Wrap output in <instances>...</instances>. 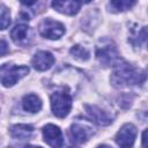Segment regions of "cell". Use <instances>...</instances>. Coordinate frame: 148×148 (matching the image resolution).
Instances as JSON below:
<instances>
[{
	"instance_id": "cell-1",
	"label": "cell",
	"mask_w": 148,
	"mask_h": 148,
	"mask_svg": "<svg viewBox=\"0 0 148 148\" xmlns=\"http://www.w3.org/2000/svg\"><path fill=\"white\" fill-rule=\"evenodd\" d=\"M145 80L146 74L141 69H138L126 62L116 64V67L111 75V81L116 87L141 84Z\"/></svg>"
},
{
	"instance_id": "cell-2",
	"label": "cell",
	"mask_w": 148,
	"mask_h": 148,
	"mask_svg": "<svg viewBox=\"0 0 148 148\" xmlns=\"http://www.w3.org/2000/svg\"><path fill=\"white\" fill-rule=\"evenodd\" d=\"M72 108V97L65 90H57L51 95V109L54 116L66 117Z\"/></svg>"
},
{
	"instance_id": "cell-3",
	"label": "cell",
	"mask_w": 148,
	"mask_h": 148,
	"mask_svg": "<svg viewBox=\"0 0 148 148\" xmlns=\"http://www.w3.org/2000/svg\"><path fill=\"white\" fill-rule=\"evenodd\" d=\"M29 73L27 66H12L5 64L1 66V83L3 87H13L20 79Z\"/></svg>"
},
{
	"instance_id": "cell-4",
	"label": "cell",
	"mask_w": 148,
	"mask_h": 148,
	"mask_svg": "<svg viewBox=\"0 0 148 148\" xmlns=\"http://www.w3.org/2000/svg\"><path fill=\"white\" fill-rule=\"evenodd\" d=\"M39 34L49 39H58L65 34V27L58 21L45 18L39 24Z\"/></svg>"
},
{
	"instance_id": "cell-5",
	"label": "cell",
	"mask_w": 148,
	"mask_h": 148,
	"mask_svg": "<svg viewBox=\"0 0 148 148\" xmlns=\"http://www.w3.org/2000/svg\"><path fill=\"white\" fill-rule=\"evenodd\" d=\"M136 136V127L133 124H125L116 134V142L120 147H131L134 143Z\"/></svg>"
},
{
	"instance_id": "cell-6",
	"label": "cell",
	"mask_w": 148,
	"mask_h": 148,
	"mask_svg": "<svg viewBox=\"0 0 148 148\" xmlns=\"http://www.w3.org/2000/svg\"><path fill=\"white\" fill-rule=\"evenodd\" d=\"M96 57H97L98 61L104 66L116 65V62L119 60L118 52H117L116 47L110 44L98 47L96 51Z\"/></svg>"
},
{
	"instance_id": "cell-7",
	"label": "cell",
	"mask_w": 148,
	"mask_h": 148,
	"mask_svg": "<svg viewBox=\"0 0 148 148\" xmlns=\"http://www.w3.org/2000/svg\"><path fill=\"white\" fill-rule=\"evenodd\" d=\"M91 127L83 125L81 123H74L69 128V135L73 143H83L91 136Z\"/></svg>"
},
{
	"instance_id": "cell-8",
	"label": "cell",
	"mask_w": 148,
	"mask_h": 148,
	"mask_svg": "<svg viewBox=\"0 0 148 148\" xmlns=\"http://www.w3.org/2000/svg\"><path fill=\"white\" fill-rule=\"evenodd\" d=\"M43 136L44 141L52 147H61L62 146V134L58 126L53 124H49L43 127Z\"/></svg>"
},
{
	"instance_id": "cell-9",
	"label": "cell",
	"mask_w": 148,
	"mask_h": 148,
	"mask_svg": "<svg viewBox=\"0 0 148 148\" xmlns=\"http://www.w3.org/2000/svg\"><path fill=\"white\" fill-rule=\"evenodd\" d=\"M84 109H86V112H87L88 117L95 124L101 125V126H106V125L111 124L112 118L104 110H102V109H99L95 105H84Z\"/></svg>"
},
{
	"instance_id": "cell-10",
	"label": "cell",
	"mask_w": 148,
	"mask_h": 148,
	"mask_svg": "<svg viewBox=\"0 0 148 148\" xmlns=\"http://www.w3.org/2000/svg\"><path fill=\"white\" fill-rule=\"evenodd\" d=\"M54 62V57L52 56V53L47 52V51H39L37 52L32 60H31V65L36 71L43 72V71H47L52 67Z\"/></svg>"
},
{
	"instance_id": "cell-11",
	"label": "cell",
	"mask_w": 148,
	"mask_h": 148,
	"mask_svg": "<svg viewBox=\"0 0 148 148\" xmlns=\"http://www.w3.org/2000/svg\"><path fill=\"white\" fill-rule=\"evenodd\" d=\"M80 5L77 0H52V7L66 15H75L80 10Z\"/></svg>"
},
{
	"instance_id": "cell-12",
	"label": "cell",
	"mask_w": 148,
	"mask_h": 148,
	"mask_svg": "<svg viewBox=\"0 0 148 148\" xmlns=\"http://www.w3.org/2000/svg\"><path fill=\"white\" fill-rule=\"evenodd\" d=\"M34 127L25 124H18L10 127V135L17 140H27L31 136Z\"/></svg>"
},
{
	"instance_id": "cell-13",
	"label": "cell",
	"mask_w": 148,
	"mask_h": 148,
	"mask_svg": "<svg viewBox=\"0 0 148 148\" xmlns=\"http://www.w3.org/2000/svg\"><path fill=\"white\" fill-rule=\"evenodd\" d=\"M22 106L25 111L31 112V113H36L42 109V101L38 96H36L34 94H29V95H25L23 97Z\"/></svg>"
},
{
	"instance_id": "cell-14",
	"label": "cell",
	"mask_w": 148,
	"mask_h": 148,
	"mask_svg": "<svg viewBox=\"0 0 148 148\" xmlns=\"http://www.w3.org/2000/svg\"><path fill=\"white\" fill-rule=\"evenodd\" d=\"M28 32H29V27L28 25H25V24H17V25H15L12 29L10 37H12L14 43L21 44V43H23L27 39Z\"/></svg>"
},
{
	"instance_id": "cell-15",
	"label": "cell",
	"mask_w": 148,
	"mask_h": 148,
	"mask_svg": "<svg viewBox=\"0 0 148 148\" xmlns=\"http://www.w3.org/2000/svg\"><path fill=\"white\" fill-rule=\"evenodd\" d=\"M71 54H72L75 59L81 60V61H86V60H88V59L90 58L89 51H88L86 47L81 46V45H75V46H73V47L71 49Z\"/></svg>"
},
{
	"instance_id": "cell-16",
	"label": "cell",
	"mask_w": 148,
	"mask_h": 148,
	"mask_svg": "<svg viewBox=\"0 0 148 148\" xmlns=\"http://www.w3.org/2000/svg\"><path fill=\"white\" fill-rule=\"evenodd\" d=\"M136 0H111V6L118 12H124L134 6Z\"/></svg>"
},
{
	"instance_id": "cell-17",
	"label": "cell",
	"mask_w": 148,
	"mask_h": 148,
	"mask_svg": "<svg viewBox=\"0 0 148 148\" xmlns=\"http://www.w3.org/2000/svg\"><path fill=\"white\" fill-rule=\"evenodd\" d=\"M0 24H1V30H5L9 24H10V14L9 10L2 5L1 6V16H0Z\"/></svg>"
},
{
	"instance_id": "cell-18",
	"label": "cell",
	"mask_w": 148,
	"mask_h": 148,
	"mask_svg": "<svg viewBox=\"0 0 148 148\" xmlns=\"http://www.w3.org/2000/svg\"><path fill=\"white\" fill-rule=\"evenodd\" d=\"M138 39L140 42H143V43H148V27H145L140 30L139 35H138Z\"/></svg>"
},
{
	"instance_id": "cell-19",
	"label": "cell",
	"mask_w": 148,
	"mask_h": 148,
	"mask_svg": "<svg viewBox=\"0 0 148 148\" xmlns=\"http://www.w3.org/2000/svg\"><path fill=\"white\" fill-rule=\"evenodd\" d=\"M142 146L148 147V128L145 130L142 133Z\"/></svg>"
},
{
	"instance_id": "cell-20",
	"label": "cell",
	"mask_w": 148,
	"mask_h": 148,
	"mask_svg": "<svg viewBox=\"0 0 148 148\" xmlns=\"http://www.w3.org/2000/svg\"><path fill=\"white\" fill-rule=\"evenodd\" d=\"M6 50H7V44H6L5 39H1V56H2V57L5 56Z\"/></svg>"
},
{
	"instance_id": "cell-21",
	"label": "cell",
	"mask_w": 148,
	"mask_h": 148,
	"mask_svg": "<svg viewBox=\"0 0 148 148\" xmlns=\"http://www.w3.org/2000/svg\"><path fill=\"white\" fill-rule=\"evenodd\" d=\"M23 5H25V6H32L34 3H36V1L37 0H20Z\"/></svg>"
},
{
	"instance_id": "cell-22",
	"label": "cell",
	"mask_w": 148,
	"mask_h": 148,
	"mask_svg": "<svg viewBox=\"0 0 148 148\" xmlns=\"http://www.w3.org/2000/svg\"><path fill=\"white\" fill-rule=\"evenodd\" d=\"M80 3H88V2H90L91 0H77Z\"/></svg>"
}]
</instances>
